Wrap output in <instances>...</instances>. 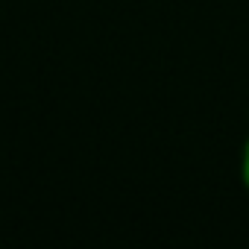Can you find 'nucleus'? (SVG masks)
Here are the masks:
<instances>
[{
    "label": "nucleus",
    "instance_id": "1",
    "mask_svg": "<svg viewBox=\"0 0 249 249\" xmlns=\"http://www.w3.org/2000/svg\"><path fill=\"white\" fill-rule=\"evenodd\" d=\"M240 173H243V185L249 188V141L243 147V164H240Z\"/></svg>",
    "mask_w": 249,
    "mask_h": 249
}]
</instances>
